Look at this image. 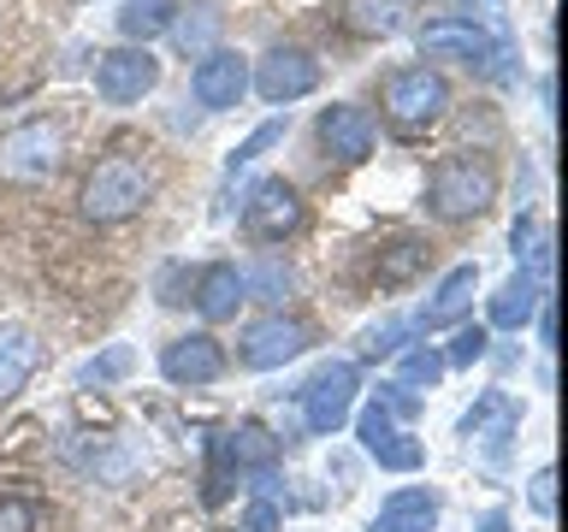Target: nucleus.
I'll list each match as a JSON object with an SVG mask.
<instances>
[{
    "label": "nucleus",
    "instance_id": "obj_36",
    "mask_svg": "<svg viewBox=\"0 0 568 532\" xmlns=\"http://www.w3.org/2000/svg\"><path fill=\"white\" fill-rule=\"evenodd\" d=\"M0 532H36V509L24 497H0Z\"/></svg>",
    "mask_w": 568,
    "mask_h": 532
},
{
    "label": "nucleus",
    "instance_id": "obj_25",
    "mask_svg": "<svg viewBox=\"0 0 568 532\" xmlns=\"http://www.w3.org/2000/svg\"><path fill=\"white\" fill-rule=\"evenodd\" d=\"M243 284H248V301H273V308H278V301L291 296L296 273H291L278 255H261L255 266H243Z\"/></svg>",
    "mask_w": 568,
    "mask_h": 532
},
{
    "label": "nucleus",
    "instance_id": "obj_20",
    "mask_svg": "<svg viewBox=\"0 0 568 532\" xmlns=\"http://www.w3.org/2000/svg\"><path fill=\"white\" fill-rule=\"evenodd\" d=\"M426 260H433V243H426V237H390V243L373 248L367 278L385 284V290H397V284H415L426 273Z\"/></svg>",
    "mask_w": 568,
    "mask_h": 532
},
{
    "label": "nucleus",
    "instance_id": "obj_21",
    "mask_svg": "<svg viewBox=\"0 0 568 532\" xmlns=\"http://www.w3.org/2000/svg\"><path fill=\"white\" fill-rule=\"evenodd\" d=\"M220 450L231 468H248V473H273V461H278V438L266 432L261 420H237L231 432L220 438Z\"/></svg>",
    "mask_w": 568,
    "mask_h": 532
},
{
    "label": "nucleus",
    "instance_id": "obj_35",
    "mask_svg": "<svg viewBox=\"0 0 568 532\" xmlns=\"http://www.w3.org/2000/svg\"><path fill=\"white\" fill-rule=\"evenodd\" d=\"M243 532H278L284 526V514H278V503L273 497H248L243 503V521H237Z\"/></svg>",
    "mask_w": 568,
    "mask_h": 532
},
{
    "label": "nucleus",
    "instance_id": "obj_23",
    "mask_svg": "<svg viewBox=\"0 0 568 532\" xmlns=\"http://www.w3.org/2000/svg\"><path fill=\"white\" fill-rule=\"evenodd\" d=\"M509 243H515V260H521V273H532L539 284H550V225L545 219H532V213H521L515 219V231H509Z\"/></svg>",
    "mask_w": 568,
    "mask_h": 532
},
{
    "label": "nucleus",
    "instance_id": "obj_7",
    "mask_svg": "<svg viewBox=\"0 0 568 532\" xmlns=\"http://www.w3.org/2000/svg\"><path fill=\"white\" fill-rule=\"evenodd\" d=\"M248 89H255L266 106H291V101L320 89V60L296 42H273L261 60H248Z\"/></svg>",
    "mask_w": 568,
    "mask_h": 532
},
{
    "label": "nucleus",
    "instance_id": "obj_33",
    "mask_svg": "<svg viewBox=\"0 0 568 532\" xmlns=\"http://www.w3.org/2000/svg\"><path fill=\"white\" fill-rule=\"evenodd\" d=\"M349 420H355V438H362V450H373L379 438L397 432V415H390V408H385L379 397H373V402L362 408V415H349Z\"/></svg>",
    "mask_w": 568,
    "mask_h": 532
},
{
    "label": "nucleus",
    "instance_id": "obj_6",
    "mask_svg": "<svg viewBox=\"0 0 568 532\" xmlns=\"http://www.w3.org/2000/svg\"><path fill=\"white\" fill-rule=\"evenodd\" d=\"M355 397H362V372L355 361H320L302 385V426L314 438H337L355 415Z\"/></svg>",
    "mask_w": 568,
    "mask_h": 532
},
{
    "label": "nucleus",
    "instance_id": "obj_9",
    "mask_svg": "<svg viewBox=\"0 0 568 532\" xmlns=\"http://www.w3.org/2000/svg\"><path fill=\"white\" fill-rule=\"evenodd\" d=\"M515 432H521V415H515L509 390H479L474 408L462 415V438H468V450L486 461V468H504Z\"/></svg>",
    "mask_w": 568,
    "mask_h": 532
},
{
    "label": "nucleus",
    "instance_id": "obj_34",
    "mask_svg": "<svg viewBox=\"0 0 568 532\" xmlns=\"http://www.w3.org/2000/svg\"><path fill=\"white\" fill-rule=\"evenodd\" d=\"M527 509L545 514V521L557 514V468H550V461H545V468H532V479H527Z\"/></svg>",
    "mask_w": 568,
    "mask_h": 532
},
{
    "label": "nucleus",
    "instance_id": "obj_18",
    "mask_svg": "<svg viewBox=\"0 0 568 532\" xmlns=\"http://www.w3.org/2000/svg\"><path fill=\"white\" fill-rule=\"evenodd\" d=\"M36 367H42V337L24 319H0V402H12Z\"/></svg>",
    "mask_w": 568,
    "mask_h": 532
},
{
    "label": "nucleus",
    "instance_id": "obj_17",
    "mask_svg": "<svg viewBox=\"0 0 568 532\" xmlns=\"http://www.w3.org/2000/svg\"><path fill=\"white\" fill-rule=\"evenodd\" d=\"M539 301H545V284L515 266V273L486 296V331H527L532 314H539Z\"/></svg>",
    "mask_w": 568,
    "mask_h": 532
},
{
    "label": "nucleus",
    "instance_id": "obj_24",
    "mask_svg": "<svg viewBox=\"0 0 568 532\" xmlns=\"http://www.w3.org/2000/svg\"><path fill=\"white\" fill-rule=\"evenodd\" d=\"M344 30L349 35H397L403 30V0H349L344 7Z\"/></svg>",
    "mask_w": 568,
    "mask_h": 532
},
{
    "label": "nucleus",
    "instance_id": "obj_16",
    "mask_svg": "<svg viewBox=\"0 0 568 532\" xmlns=\"http://www.w3.org/2000/svg\"><path fill=\"white\" fill-rule=\"evenodd\" d=\"M474 290H479V260L450 266V273L433 284V296L420 301V326H426V331L462 326V319H468V308H474Z\"/></svg>",
    "mask_w": 568,
    "mask_h": 532
},
{
    "label": "nucleus",
    "instance_id": "obj_15",
    "mask_svg": "<svg viewBox=\"0 0 568 532\" xmlns=\"http://www.w3.org/2000/svg\"><path fill=\"white\" fill-rule=\"evenodd\" d=\"M190 301H195V314H202L207 326H225V319H237V308L248 301L243 266H237V260H213V266H202V273H195Z\"/></svg>",
    "mask_w": 568,
    "mask_h": 532
},
{
    "label": "nucleus",
    "instance_id": "obj_13",
    "mask_svg": "<svg viewBox=\"0 0 568 532\" xmlns=\"http://www.w3.org/2000/svg\"><path fill=\"white\" fill-rule=\"evenodd\" d=\"M160 372H166V385L178 390H202L213 379H225V349L213 331H184L172 337L166 349H160Z\"/></svg>",
    "mask_w": 568,
    "mask_h": 532
},
{
    "label": "nucleus",
    "instance_id": "obj_22",
    "mask_svg": "<svg viewBox=\"0 0 568 532\" xmlns=\"http://www.w3.org/2000/svg\"><path fill=\"white\" fill-rule=\"evenodd\" d=\"M172 18H178V0H119V30H124V42H136V48H149L154 35H166Z\"/></svg>",
    "mask_w": 568,
    "mask_h": 532
},
{
    "label": "nucleus",
    "instance_id": "obj_32",
    "mask_svg": "<svg viewBox=\"0 0 568 532\" xmlns=\"http://www.w3.org/2000/svg\"><path fill=\"white\" fill-rule=\"evenodd\" d=\"M486 349H491L486 326H456L450 349H444V367H474V361H486Z\"/></svg>",
    "mask_w": 568,
    "mask_h": 532
},
{
    "label": "nucleus",
    "instance_id": "obj_27",
    "mask_svg": "<svg viewBox=\"0 0 568 532\" xmlns=\"http://www.w3.org/2000/svg\"><path fill=\"white\" fill-rule=\"evenodd\" d=\"M367 461H379L385 473H420L426 468V443L415 432H390V438H379L367 450Z\"/></svg>",
    "mask_w": 568,
    "mask_h": 532
},
{
    "label": "nucleus",
    "instance_id": "obj_28",
    "mask_svg": "<svg viewBox=\"0 0 568 532\" xmlns=\"http://www.w3.org/2000/svg\"><path fill=\"white\" fill-rule=\"evenodd\" d=\"M408 331H415V326L390 314V319H379V326H367L362 337H355V349H362V361H390V355L408 349Z\"/></svg>",
    "mask_w": 568,
    "mask_h": 532
},
{
    "label": "nucleus",
    "instance_id": "obj_37",
    "mask_svg": "<svg viewBox=\"0 0 568 532\" xmlns=\"http://www.w3.org/2000/svg\"><path fill=\"white\" fill-rule=\"evenodd\" d=\"M474 532H509V514L504 509H486V514H479V526Z\"/></svg>",
    "mask_w": 568,
    "mask_h": 532
},
{
    "label": "nucleus",
    "instance_id": "obj_29",
    "mask_svg": "<svg viewBox=\"0 0 568 532\" xmlns=\"http://www.w3.org/2000/svg\"><path fill=\"white\" fill-rule=\"evenodd\" d=\"M131 367H136V349L131 344H106L101 355H89V361L78 367V385H95V390L101 385H119Z\"/></svg>",
    "mask_w": 568,
    "mask_h": 532
},
{
    "label": "nucleus",
    "instance_id": "obj_3",
    "mask_svg": "<svg viewBox=\"0 0 568 532\" xmlns=\"http://www.w3.org/2000/svg\"><path fill=\"white\" fill-rule=\"evenodd\" d=\"M379 106L397 131H426V124H438L450 113V83H444V71L426 65V60L397 65V71H385V83H379Z\"/></svg>",
    "mask_w": 568,
    "mask_h": 532
},
{
    "label": "nucleus",
    "instance_id": "obj_14",
    "mask_svg": "<svg viewBox=\"0 0 568 532\" xmlns=\"http://www.w3.org/2000/svg\"><path fill=\"white\" fill-rule=\"evenodd\" d=\"M314 131H320V149H326L332 160H344V166L367 160V154H373V142H379V124H373V113H367V106H355V101L320 106Z\"/></svg>",
    "mask_w": 568,
    "mask_h": 532
},
{
    "label": "nucleus",
    "instance_id": "obj_8",
    "mask_svg": "<svg viewBox=\"0 0 568 532\" xmlns=\"http://www.w3.org/2000/svg\"><path fill=\"white\" fill-rule=\"evenodd\" d=\"M302 219H308V207H302V190L291 184V177H261V184L248 190V202H243V231L255 243L296 237Z\"/></svg>",
    "mask_w": 568,
    "mask_h": 532
},
{
    "label": "nucleus",
    "instance_id": "obj_26",
    "mask_svg": "<svg viewBox=\"0 0 568 532\" xmlns=\"http://www.w3.org/2000/svg\"><path fill=\"white\" fill-rule=\"evenodd\" d=\"M444 372H450V367H444V349L438 344H408L403 349V367H397V385L403 390H433Z\"/></svg>",
    "mask_w": 568,
    "mask_h": 532
},
{
    "label": "nucleus",
    "instance_id": "obj_11",
    "mask_svg": "<svg viewBox=\"0 0 568 532\" xmlns=\"http://www.w3.org/2000/svg\"><path fill=\"white\" fill-rule=\"evenodd\" d=\"M302 349H308V326L291 319V314H266V319H255V326H243V337H237V361L248 372L291 367Z\"/></svg>",
    "mask_w": 568,
    "mask_h": 532
},
{
    "label": "nucleus",
    "instance_id": "obj_5",
    "mask_svg": "<svg viewBox=\"0 0 568 532\" xmlns=\"http://www.w3.org/2000/svg\"><path fill=\"white\" fill-rule=\"evenodd\" d=\"M65 166V131L53 119H24L0 136V177L7 184H48Z\"/></svg>",
    "mask_w": 568,
    "mask_h": 532
},
{
    "label": "nucleus",
    "instance_id": "obj_19",
    "mask_svg": "<svg viewBox=\"0 0 568 532\" xmlns=\"http://www.w3.org/2000/svg\"><path fill=\"white\" fill-rule=\"evenodd\" d=\"M367 532H438V497L426 491V485L390 491L385 503H379V514H373Z\"/></svg>",
    "mask_w": 568,
    "mask_h": 532
},
{
    "label": "nucleus",
    "instance_id": "obj_30",
    "mask_svg": "<svg viewBox=\"0 0 568 532\" xmlns=\"http://www.w3.org/2000/svg\"><path fill=\"white\" fill-rule=\"evenodd\" d=\"M195 18H172V42L190 53V60H202V53H213V35H220V12L207 7H190Z\"/></svg>",
    "mask_w": 568,
    "mask_h": 532
},
{
    "label": "nucleus",
    "instance_id": "obj_1",
    "mask_svg": "<svg viewBox=\"0 0 568 532\" xmlns=\"http://www.w3.org/2000/svg\"><path fill=\"white\" fill-rule=\"evenodd\" d=\"M497 202V160L491 154H444L426 177V213L444 225H468Z\"/></svg>",
    "mask_w": 568,
    "mask_h": 532
},
{
    "label": "nucleus",
    "instance_id": "obj_10",
    "mask_svg": "<svg viewBox=\"0 0 568 532\" xmlns=\"http://www.w3.org/2000/svg\"><path fill=\"white\" fill-rule=\"evenodd\" d=\"M154 83H160V60L149 48H136V42H124V48H113V53L95 60V95L106 106H136Z\"/></svg>",
    "mask_w": 568,
    "mask_h": 532
},
{
    "label": "nucleus",
    "instance_id": "obj_4",
    "mask_svg": "<svg viewBox=\"0 0 568 532\" xmlns=\"http://www.w3.org/2000/svg\"><path fill=\"white\" fill-rule=\"evenodd\" d=\"M415 42H420L426 60H456V65L486 71V78H497V60H509V42H497L486 24H474V18H462V12L426 18Z\"/></svg>",
    "mask_w": 568,
    "mask_h": 532
},
{
    "label": "nucleus",
    "instance_id": "obj_2",
    "mask_svg": "<svg viewBox=\"0 0 568 532\" xmlns=\"http://www.w3.org/2000/svg\"><path fill=\"white\" fill-rule=\"evenodd\" d=\"M149 195H154V172L131 154H113L83 177L78 207H83L89 225H119V219H131V213L149 207Z\"/></svg>",
    "mask_w": 568,
    "mask_h": 532
},
{
    "label": "nucleus",
    "instance_id": "obj_12",
    "mask_svg": "<svg viewBox=\"0 0 568 532\" xmlns=\"http://www.w3.org/2000/svg\"><path fill=\"white\" fill-rule=\"evenodd\" d=\"M190 95H195V106H207V113H231V106H243V95H248V60L237 48L202 53L195 71H190Z\"/></svg>",
    "mask_w": 568,
    "mask_h": 532
},
{
    "label": "nucleus",
    "instance_id": "obj_31",
    "mask_svg": "<svg viewBox=\"0 0 568 532\" xmlns=\"http://www.w3.org/2000/svg\"><path fill=\"white\" fill-rule=\"evenodd\" d=\"M284 136H291V113H278V119H266V124H261V131H255V136H248V142H243V149H237V154H231V160H225V172H243V166H255V160H261L266 149H278V142H284Z\"/></svg>",
    "mask_w": 568,
    "mask_h": 532
}]
</instances>
